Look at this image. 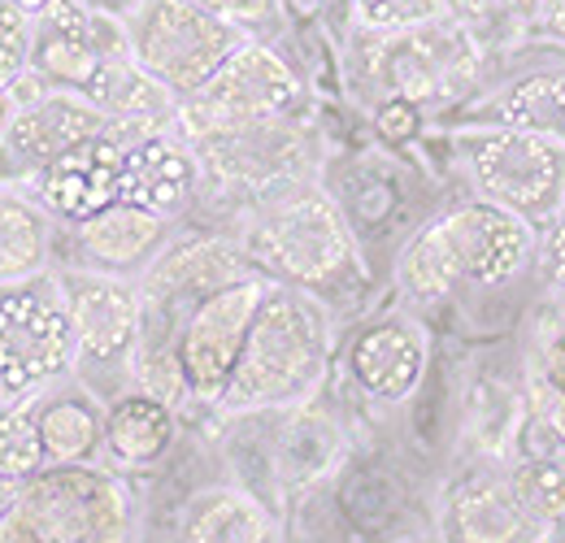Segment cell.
I'll return each mask as SVG.
<instances>
[{"label": "cell", "instance_id": "obj_12", "mask_svg": "<svg viewBox=\"0 0 565 543\" xmlns=\"http://www.w3.org/2000/svg\"><path fill=\"white\" fill-rule=\"evenodd\" d=\"M201 179L210 174L217 188L226 192H248L266 196L275 188H287L305 174L309 166V136L296 118H275V123H253L239 131L196 139L192 143Z\"/></svg>", "mask_w": 565, "mask_h": 543}, {"label": "cell", "instance_id": "obj_44", "mask_svg": "<svg viewBox=\"0 0 565 543\" xmlns=\"http://www.w3.org/2000/svg\"><path fill=\"white\" fill-rule=\"evenodd\" d=\"M0 405H9V396H4V383H0Z\"/></svg>", "mask_w": 565, "mask_h": 543}, {"label": "cell", "instance_id": "obj_18", "mask_svg": "<svg viewBox=\"0 0 565 543\" xmlns=\"http://www.w3.org/2000/svg\"><path fill=\"white\" fill-rule=\"evenodd\" d=\"M353 383L387 405H401L418 392L426 374V336L409 318H383L365 327L349 348Z\"/></svg>", "mask_w": 565, "mask_h": 543}, {"label": "cell", "instance_id": "obj_36", "mask_svg": "<svg viewBox=\"0 0 565 543\" xmlns=\"http://www.w3.org/2000/svg\"><path fill=\"white\" fill-rule=\"evenodd\" d=\"M544 374H548L557 387H565V327L544 340Z\"/></svg>", "mask_w": 565, "mask_h": 543}, {"label": "cell", "instance_id": "obj_11", "mask_svg": "<svg viewBox=\"0 0 565 543\" xmlns=\"http://www.w3.org/2000/svg\"><path fill=\"white\" fill-rule=\"evenodd\" d=\"M131 57V22L87 0H49L35 13L31 78L57 92H87L105 62Z\"/></svg>", "mask_w": 565, "mask_h": 543}, {"label": "cell", "instance_id": "obj_43", "mask_svg": "<svg viewBox=\"0 0 565 543\" xmlns=\"http://www.w3.org/2000/svg\"><path fill=\"white\" fill-rule=\"evenodd\" d=\"M13 4H18V9H26V13H31V18H35V13H40V9H44V4H49V0H13Z\"/></svg>", "mask_w": 565, "mask_h": 543}, {"label": "cell", "instance_id": "obj_34", "mask_svg": "<svg viewBox=\"0 0 565 543\" xmlns=\"http://www.w3.org/2000/svg\"><path fill=\"white\" fill-rule=\"evenodd\" d=\"M414 127H418V105H409V100H387V105L379 109V131H383V139H409Z\"/></svg>", "mask_w": 565, "mask_h": 543}, {"label": "cell", "instance_id": "obj_37", "mask_svg": "<svg viewBox=\"0 0 565 543\" xmlns=\"http://www.w3.org/2000/svg\"><path fill=\"white\" fill-rule=\"evenodd\" d=\"M0 543H40V535L31 531V522L22 518V509H13L9 518H0Z\"/></svg>", "mask_w": 565, "mask_h": 543}, {"label": "cell", "instance_id": "obj_42", "mask_svg": "<svg viewBox=\"0 0 565 543\" xmlns=\"http://www.w3.org/2000/svg\"><path fill=\"white\" fill-rule=\"evenodd\" d=\"M327 0H291V9H300V13H313V9H322Z\"/></svg>", "mask_w": 565, "mask_h": 543}, {"label": "cell", "instance_id": "obj_10", "mask_svg": "<svg viewBox=\"0 0 565 543\" xmlns=\"http://www.w3.org/2000/svg\"><path fill=\"white\" fill-rule=\"evenodd\" d=\"M266 291H270V278L248 274L239 283H226L210 296H201L188 309V318L179 327V374L196 405L222 401Z\"/></svg>", "mask_w": 565, "mask_h": 543}, {"label": "cell", "instance_id": "obj_16", "mask_svg": "<svg viewBox=\"0 0 565 543\" xmlns=\"http://www.w3.org/2000/svg\"><path fill=\"white\" fill-rule=\"evenodd\" d=\"M253 270V257L244 244L231 239H213V235H192L174 248H161L152 257V266L140 278V296L157 309H170L179 318H188V309L226 283H239Z\"/></svg>", "mask_w": 565, "mask_h": 543}, {"label": "cell", "instance_id": "obj_24", "mask_svg": "<svg viewBox=\"0 0 565 543\" xmlns=\"http://www.w3.org/2000/svg\"><path fill=\"white\" fill-rule=\"evenodd\" d=\"M53 257V217L31 192V183H0V283H18L49 270Z\"/></svg>", "mask_w": 565, "mask_h": 543}, {"label": "cell", "instance_id": "obj_32", "mask_svg": "<svg viewBox=\"0 0 565 543\" xmlns=\"http://www.w3.org/2000/svg\"><path fill=\"white\" fill-rule=\"evenodd\" d=\"M531 408H535V413H531L535 426L548 430L557 448H565V387H557L544 370L531 374Z\"/></svg>", "mask_w": 565, "mask_h": 543}, {"label": "cell", "instance_id": "obj_27", "mask_svg": "<svg viewBox=\"0 0 565 543\" xmlns=\"http://www.w3.org/2000/svg\"><path fill=\"white\" fill-rule=\"evenodd\" d=\"M540 4L544 0H448V13L488 53V49H504V44L522 40L531 31V22L540 18Z\"/></svg>", "mask_w": 565, "mask_h": 543}, {"label": "cell", "instance_id": "obj_14", "mask_svg": "<svg viewBox=\"0 0 565 543\" xmlns=\"http://www.w3.org/2000/svg\"><path fill=\"white\" fill-rule=\"evenodd\" d=\"M100 131H109V123L83 92L40 87V92H31V100H18L13 123H9L4 143H0V157L18 170L13 179L31 183L62 152H71L83 139L100 136Z\"/></svg>", "mask_w": 565, "mask_h": 543}, {"label": "cell", "instance_id": "obj_23", "mask_svg": "<svg viewBox=\"0 0 565 543\" xmlns=\"http://www.w3.org/2000/svg\"><path fill=\"white\" fill-rule=\"evenodd\" d=\"M174 405H166L152 392H131L105 408V453L122 470L157 466L174 444Z\"/></svg>", "mask_w": 565, "mask_h": 543}, {"label": "cell", "instance_id": "obj_4", "mask_svg": "<svg viewBox=\"0 0 565 543\" xmlns=\"http://www.w3.org/2000/svg\"><path fill=\"white\" fill-rule=\"evenodd\" d=\"M239 44H248L244 26L201 9L196 0H143L131 18L136 62L179 100L196 96Z\"/></svg>", "mask_w": 565, "mask_h": 543}, {"label": "cell", "instance_id": "obj_40", "mask_svg": "<svg viewBox=\"0 0 565 543\" xmlns=\"http://www.w3.org/2000/svg\"><path fill=\"white\" fill-rule=\"evenodd\" d=\"M87 4H92V9H105V13H118V18H127V22H131L143 0H87Z\"/></svg>", "mask_w": 565, "mask_h": 543}, {"label": "cell", "instance_id": "obj_19", "mask_svg": "<svg viewBox=\"0 0 565 543\" xmlns=\"http://www.w3.org/2000/svg\"><path fill=\"white\" fill-rule=\"evenodd\" d=\"M166 235H170V222L131 201L109 204L96 217L71 226V244L78 248L83 266L96 274H122V278L152 266V257L166 248Z\"/></svg>", "mask_w": 565, "mask_h": 543}, {"label": "cell", "instance_id": "obj_1", "mask_svg": "<svg viewBox=\"0 0 565 543\" xmlns=\"http://www.w3.org/2000/svg\"><path fill=\"white\" fill-rule=\"evenodd\" d=\"M331 365V318L296 283H270L239 365L217 408L262 413V408L305 405Z\"/></svg>", "mask_w": 565, "mask_h": 543}, {"label": "cell", "instance_id": "obj_41", "mask_svg": "<svg viewBox=\"0 0 565 543\" xmlns=\"http://www.w3.org/2000/svg\"><path fill=\"white\" fill-rule=\"evenodd\" d=\"M13 109H18V96H13V92H0V143H4L9 123H13Z\"/></svg>", "mask_w": 565, "mask_h": 543}, {"label": "cell", "instance_id": "obj_30", "mask_svg": "<svg viewBox=\"0 0 565 543\" xmlns=\"http://www.w3.org/2000/svg\"><path fill=\"white\" fill-rule=\"evenodd\" d=\"M513 482L522 491V500L531 504V513L540 522H553L565 513V461L562 457H526L518 470H513Z\"/></svg>", "mask_w": 565, "mask_h": 543}, {"label": "cell", "instance_id": "obj_3", "mask_svg": "<svg viewBox=\"0 0 565 543\" xmlns=\"http://www.w3.org/2000/svg\"><path fill=\"white\" fill-rule=\"evenodd\" d=\"M74 374L66 278L53 270L0 283V383L9 401L40 396Z\"/></svg>", "mask_w": 565, "mask_h": 543}, {"label": "cell", "instance_id": "obj_25", "mask_svg": "<svg viewBox=\"0 0 565 543\" xmlns=\"http://www.w3.org/2000/svg\"><path fill=\"white\" fill-rule=\"evenodd\" d=\"M183 543H279L270 509L244 487H213L196 496L179 526Z\"/></svg>", "mask_w": 565, "mask_h": 543}, {"label": "cell", "instance_id": "obj_5", "mask_svg": "<svg viewBox=\"0 0 565 543\" xmlns=\"http://www.w3.org/2000/svg\"><path fill=\"white\" fill-rule=\"evenodd\" d=\"M300 109H305V83L296 78V70L275 49L248 40L196 96L179 100V136L196 143L253 123L296 118Z\"/></svg>", "mask_w": 565, "mask_h": 543}, {"label": "cell", "instance_id": "obj_13", "mask_svg": "<svg viewBox=\"0 0 565 543\" xmlns=\"http://www.w3.org/2000/svg\"><path fill=\"white\" fill-rule=\"evenodd\" d=\"M62 278L71 291L74 370L78 365H131V352L143 331L140 283L96 270H71Z\"/></svg>", "mask_w": 565, "mask_h": 543}, {"label": "cell", "instance_id": "obj_17", "mask_svg": "<svg viewBox=\"0 0 565 543\" xmlns=\"http://www.w3.org/2000/svg\"><path fill=\"white\" fill-rule=\"evenodd\" d=\"M201 166L179 131H122V201L157 217H179L196 201Z\"/></svg>", "mask_w": 565, "mask_h": 543}, {"label": "cell", "instance_id": "obj_22", "mask_svg": "<svg viewBox=\"0 0 565 543\" xmlns=\"http://www.w3.org/2000/svg\"><path fill=\"white\" fill-rule=\"evenodd\" d=\"M35 422L49 466H92L105 448V413L87 392L49 387L35 396Z\"/></svg>", "mask_w": 565, "mask_h": 543}, {"label": "cell", "instance_id": "obj_9", "mask_svg": "<svg viewBox=\"0 0 565 543\" xmlns=\"http://www.w3.org/2000/svg\"><path fill=\"white\" fill-rule=\"evenodd\" d=\"M374 40H379L370 57L374 78L392 92V100H409V105H439L461 96L483 62V49L452 13Z\"/></svg>", "mask_w": 565, "mask_h": 543}, {"label": "cell", "instance_id": "obj_35", "mask_svg": "<svg viewBox=\"0 0 565 543\" xmlns=\"http://www.w3.org/2000/svg\"><path fill=\"white\" fill-rule=\"evenodd\" d=\"M544 262H548V274H553V283L565 287V196H562V209L553 213V231H548V248H544Z\"/></svg>", "mask_w": 565, "mask_h": 543}, {"label": "cell", "instance_id": "obj_20", "mask_svg": "<svg viewBox=\"0 0 565 543\" xmlns=\"http://www.w3.org/2000/svg\"><path fill=\"white\" fill-rule=\"evenodd\" d=\"M114 131H179V96L131 57L105 62L83 92Z\"/></svg>", "mask_w": 565, "mask_h": 543}, {"label": "cell", "instance_id": "obj_28", "mask_svg": "<svg viewBox=\"0 0 565 543\" xmlns=\"http://www.w3.org/2000/svg\"><path fill=\"white\" fill-rule=\"evenodd\" d=\"M40 470H49V457L35 422V396L0 405V475L13 482H31Z\"/></svg>", "mask_w": 565, "mask_h": 543}, {"label": "cell", "instance_id": "obj_7", "mask_svg": "<svg viewBox=\"0 0 565 543\" xmlns=\"http://www.w3.org/2000/svg\"><path fill=\"white\" fill-rule=\"evenodd\" d=\"M244 248L262 270L279 274L296 287H313L344 274L353 257V235L344 226L340 204L327 192L296 188L270 209H262Z\"/></svg>", "mask_w": 565, "mask_h": 543}, {"label": "cell", "instance_id": "obj_26", "mask_svg": "<svg viewBox=\"0 0 565 543\" xmlns=\"http://www.w3.org/2000/svg\"><path fill=\"white\" fill-rule=\"evenodd\" d=\"M488 123L509 131L565 139V70L531 74L513 87H504L488 105Z\"/></svg>", "mask_w": 565, "mask_h": 543}, {"label": "cell", "instance_id": "obj_8", "mask_svg": "<svg viewBox=\"0 0 565 543\" xmlns=\"http://www.w3.org/2000/svg\"><path fill=\"white\" fill-rule=\"evenodd\" d=\"M466 166L483 201L526 222H553L565 196V139L488 127L466 136Z\"/></svg>", "mask_w": 565, "mask_h": 543}, {"label": "cell", "instance_id": "obj_33", "mask_svg": "<svg viewBox=\"0 0 565 543\" xmlns=\"http://www.w3.org/2000/svg\"><path fill=\"white\" fill-rule=\"evenodd\" d=\"M196 4L210 9V13H217V18H226V22H235V26L266 22L270 9H275V0H196Z\"/></svg>", "mask_w": 565, "mask_h": 543}, {"label": "cell", "instance_id": "obj_2", "mask_svg": "<svg viewBox=\"0 0 565 543\" xmlns=\"http://www.w3.org/2000/svg\"><path fill=\"white\" fill-rule=\"evenodd\" d=\"M531 253L535 231L526 217L492 201H475L418 231L401 257V283L426 300L452 287H500L526 270Z\"/></svg>", "mask_w": 565, "mask_h": 543}, {"label": "cell", "instance_id": "obj_15", "mask_svg": "<svg viewBox=\"0 0 565 543\" xmlns=\"http://www.w3.org/2000/svg\"><path fill=\"white\" fill-rule=\"evenodd\" d=\"M31 192L49 209L53 222L78 226L100 209L122 201V131H100L78 148L62 152L31 179Z\"/></svg>", "mask_w": 565, "mask_h": 543}, {"label": "cell", "instance_id": "obj_29", "mask_svg": "<svg viewBox=\"0 0 565 543\" xmlns=\"http://www.w3.org/2000/svg\"><path fill=\"white\" fill-rule=\"evenodd\" d=\"M35 18L13 0H0V92H18L31 78Z\"/></svg>", "mask_w": 565, "mask_h": 543}, {"label": "cell", "instance_id": "obj_38", "mask_svg": "<svg viewBox=\"0 0 565 543\" xmlns=\"http://www.w3.org/2000/svg\"><path fill=\"white\" fill-rule=\"evenodd\" d=\"M540 22H544V31H548L557 44H565V0H544V4H540Z\"/></svg>", "mask_w": 565, "mask_h": 543}, {"label": "cell", "instance_id": "obj_6", "mask_svg": "<svg viewBox=\"0 0 565 543\" xmlns=\"http://www.w3.org/2000/svg\"><path fill=\"white\" fill-rule=\"evenodd\" d=\"M22 518L40 543H131L136 500L118 475L92 466H49L22 487Z\"/></svg>", "mask_w": 565, "mask_h": 543}, {"label": "cell", "instance_id": "obj_31", "mask_svg": "<svg viewBox=\"0 0 565 543\" xmlns=\"http://www.w3.org/2000/svg\"><path fill=\"white\" fill-rule=\"evenodd\" d=\"M361 31L370 35H396L409 26H423L448 13V0H353Z\"/></svg>", "mask_w": 565, "mask_h": 543}, {"label": "cell", "instance_id": "obj_39", "mask_svg": "<svg viewBox=\"0 0 565 543\" xmlns=\"http://www.w3.org/2000/svg\"><path fill=\"white\" fill-rule=\"evenodd\" d=\"M22 487H26V482H13V478L0 475V518H9V513L18 509V500H22Z\"/></svg>", "mask_w": 565, "mask_h": 543}, {"label": "cell", "instance_id": "obj_21", "mask_svg": "<svg viewBox=\"0 0 565 543\" xmlns=\"http://www.w3.org/2000/svg\"><path fill=\"white\" fill-rule=\"evenodd\" d=\"M448 518L457 526L461 543H526L535 526H544L531 504L522 500L513 475H479L452 491Z\"/></svg>", "mask_w": 565, "mask_h": 543}]
</instances>
